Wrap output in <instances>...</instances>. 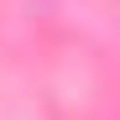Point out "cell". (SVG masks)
<instances>
[]
</instances>
